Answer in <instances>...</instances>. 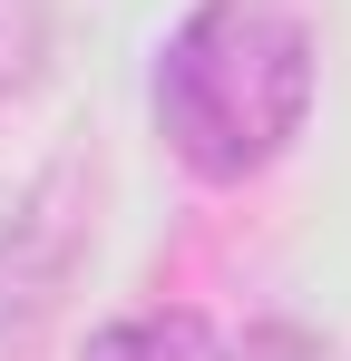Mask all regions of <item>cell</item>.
<instances>
[{
    "label": "cell",
    "instance_id": "obj_1",
    "mask_svg": "<svg viewBox=\"0 0 351 361\" xmlns=\"http://www.w3.org/2000/svg\"><path fill=\"white\" fill-rule=\"evenodd\" d=\"M147 98L205 185H244L312 118V30L292 0H195L156 49Z\"/></svg>",
    "mask_w": 351,
    "mask_h": 361
},
{
    "label": "cell",
    "instance_id": "obj_2",
    "mask_svg": "<svg viewBox=\"0 0 351 361\" xmlns=\"http://www.w3.org/2000/svg\"><path fill=\"white\" fill-rule=\"evenodd\" d=\"M88 361H225V352L195 312H127L88 342Z\"/></svg>",
    "mask_w": 351,
    "mask_h": 361
},
{
    "label": "cell",
    "instance_id": "obj_3",
    "mask_svg": "<svg viewBox=\"0 0 351 361\" xmlns=\"http://www.w3.org/2000/svg\"><path fill=\"white\" fill-rule=\"evenodd\" d=\"M49 59V0H0V98H20Z\"/></svg>",
    "mask_w": 351,
    "mask_h": 361
},
{
    "label": "cell",
    "instance_id": "obj_4",
    "mask_svg": "<svg viewBox=\"0 0 351 361\" xmlns=\"http://www.w3.org/2000/svg\"><path fill=\"white\" fill-rule=\"evenodd\" d=\"M225 361H322V342H312V332H292V322H254Z\"/></svg>",
    "mask_w": 351,
    "mask_h": 361
}]
</instances>
